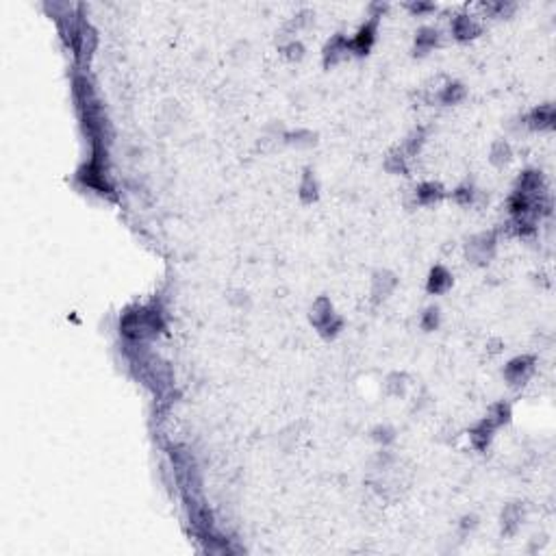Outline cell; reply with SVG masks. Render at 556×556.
Wrapping results in <instances>:
<instances>
[{"label":"cell","mask_w":556,"mask_h":556,"mask_svg":"<svg viewBox=\"0 0 556 556\" xmlns=\"http://www.w3.org/2000/svg\"><path fill=\"white\" fill-rule=\"evenodd\" d=\"M283 142L289 146H296V148H308L318 142V135L311 133L308 128H296V130H289L283 135Z\"/></svg>","instance_id":"cell-24"},{"label":"cell","mask_w":556,"mask_h":556,"mask_svg":"<svg viewBox=\"0 0 556 556\" xmlns=\"http://www.w3.org/2000/svg\"><path fill=\"white\" fill-rule=\"evenodd\" d=\"M535 367H537V357L535 355H519V357L511 359L504 365L502 376H504V380L508 382L511 387H524L526 382L533 378Z\"/></svg>","instance_id":"cell-5"},{"label":"cell","mask_w":556,"mask_h":556,"mask_svg":"<svg viewBox=\"0 0 556 556\" xmlns=\"http://www.w3.org/2000/svg\"><path fill=\"white\" fill-rule=\"evenodd\" d=\"M72 98L74 107L79 113V122L83 128V135L87 137L91 150H109L111 144V124L104 113V107L98 100L96 87L89 79L87 72H77L72 74Z\"/></svg>","instance_id":"cell-1"},{"label":"cell","mask_w":556,"mask_h":556,"mask_svg":"<svg viewBox=\"0 0 556 556\" xmlns=\"http://www.w3.org/2000/svg\"><path fill=\"white\" fill-rule=\"evenodd\" d=\"M517 194H524L528 198H537V196H543V194H550L547 191V185H545V177L543 172L537 169V167H530V169H524L517 177V183H515V189Z\"/></svg>","instance_id":"cell-8"},{"label":"cell","mask_w":556,"mask_h":556,"mask_svg":"<svg viewBox=\"0 0 556 556\" xmlns=\"http://www.w3.org/2000/svg\"><path fill=\"white\" fill-rule=\"evenodd\" d=\"M426 139H428V128L426 126H415L406 137H404V142L400 144V150L404 152L406 159H413L422 152L424 144H426Z\"/></svg>","instance_id":"cell-19"},{"label":"cell","mask_w":556,"mask_h":556,"mask_svg":"<svg viewBox=\"0 0 556 556\" xmlns=\"http://www.w3.org/2000/svg\"><path fill=\"white\" fill-rule=\"evenodd\" d=\"M378 24H380V18H378V16H369V18L359 26V30L350 38V52H352L355 57H365V55H369V50L374 48L376 38H378Z\"/></svg>","instance_id":"cell-6"},{"label":"cell","mask_w":556,"mask_h":556,"mask_svg":"<svg viewBox=\"0 0 556 556\" xmlns=\"http://www.w3.org/2000/svg\"><path fill=\"white\" fill-rule=\"evenodd\" d=\"M350 55H352L350 52V38L343 35V33H335L333 38L324 44V48H322V65L326 70H330L333 65L345 61Z\"/></svg>","instance_id":"cell-7"},{"label":"cell","mask_w":556,"mask_h":556,"mask_svg":"<svg viewBox=\"0 0 556 556\" xmlns=\"http://www.w3.org/2000/svg\"><path fill=\"white\" fill-rule=\"evenodd\" d=\"M343 318L339 316V313H335V318H330L324 326H320L318 328V333H320V337L322 339H326V341H333V339H337L339 337V333L343 330Z\"/></svg>","instance_id":"cell-29"},{"label":"cell","mask_w":556,"mask_h":556,"mask_svg":"<svg viewBox=\"0 0 556 556\" xmlns=\"http://www.w3.org/2000/svg\"><path fill=\"white\" fill-rule=\"evenodd\" d=\"M385 169L389 174H396V177H408V159L404 157V152L400 150V146L391 148L385 155Z\"/></svg>","instance_id":"cell-21"},{"label":"cell","mask_w":556,"mask_h":556,"mask_svg":"<svg viewBox=\"0 0 556 556\" xmlns=\"http://www.w3.org/2000/svg\"><path fill=\"white\" fill-rule=\"evenodd\" d=\"M476 196H478V189L472 183H461L455 191L450 194V198L455 200L459 206H472L476 202Z\"/></svg>","instance_id":"cell-26"},{"label":"cell","mask_w":556,"mask_h":556,"mask_svg":"<svg viewBox=\"0 0 556 556\" xmlns=\"http://www.w3.org/2000/svg\"><path fill=\"white\" fill-rule=\"evenodd\" d=\"M513 161V148L506 139H496L489 148V163L494 167H504Z\"/></svg>","instance_id":"cell-22"},{"label":"cell","mask_w":556,"mask_h":556,"mask_svg":"<svg viewBox=\"0 0 556 556\" xmlns=\"http://www.w3.org/2000/svg\"><path fill=\"white\" fill-rule=\"evenodd\" d=\"M480 9L486 13V16H491V18H508L517 5L515 3H504V0H500V3H482Z\"/></svg>","instance_id":"cell-28"},{"label":"cell","mask_w":556,"mask_h":556,"mask_svg":"<svg viewBox=\"0 0 556 556\" xmlns=\"http://www.w3.org/2000/svg\"><path fill=\"white\" fill-rule=\"evenodd\" d=\"M498 250V230H482L467 239L465 243V257L472 265H486Z\"/></svg>","instance_id":"cell-4"},{"label":"cell","mask_w":556,"mask_h":556,"mask_svg":"<svg viewBox=\"0 0 556 556\" xmlns=\"http://www.w3.org/2000/svg\"><path fill=\"white\" fill-rule=\"evenodd\" d=\"M281 55H283L287 61H291V63L302 61V57H304V44H302L300 40H289V42L281 48Z\"/></svg>","instance_id":"cell-31"},{"label":"cell","mask_w":556,"mask_h":556,"mask_svg":"<svg viewBox=\"0 0 556 556\" xmlns=\"http://www.w3.org/2000/svg\"><path fill=\"white\" fill-rule=\"evenodd\" d=\"M486 417H489V420H491L498 428L508 426L511 420H513V406H511V402L500 400V402L491 404L489 411H486Z\"/></svg>","instance_id":"cell-23"},{"label":"cell","mask_w":556,"mask_h":556,"mask_svg":"<svg viewBox=\"0 0 556 556\" xmlns=\"http://www.w3.org/2000/svg\"><path fill=\"white\" fill-rule=\"evenodd\" d=\"M465 96H467V89H465L463 83L450 81V83H445V85L437 91V102L445 104V107H455V104H459V102L465 100Z\"/></svg>","instance_id":"cell-20"},{"label":"cell","mask_w":556,"mask_h":556,"mask_svg":"<svg viewBox=\"0 0 556 556\" xmlns=\"http://www.w3.org/2000/svg\"><path fill=\"white\" fill-rule=\"evenodd\" d=\"M476 526H478V517H476V515H463L461 521H459V530H461L463 537H465L467 533H472Z\"/></svg>","instance_id":"cell-33"},{"label":"cell","mask_w":556,"mask_h":556,"mask_svg":"<svg viewBox=\"0 0 556 556\" xmlns=\"http://www.w3.org/2000/svg\"><path fill=\"white\" fill-rule=\"evenodd\" d=\"M167 328L165 304L152 298L146 304H130L120 316V335L124 343H148Z\"/></svg>","instance_id":"cell-2"},{"label":"cell","mask_w":556,"mask_h":556,"mask_svg":"<svg viewBox=\"0 0 556 556\" xmlns=\"http://www.w3.org/2000/svg\"><path fill=\"white\" fill-rule=\"evenodd\" d=\"M298 198L304 204H313L320 200V181L316 177V172L311 167H304L302 177H300V185H298Z\"/></svg>","instance_id":"cell-16"},{"label":"cell","mask_w":556,"mask_h":556,"mask_svg":"<svg viewBox=\"0 0 556 556\" xmlns=\"http://www.w3.org/2000/svg\"><path fill=\"white\" fill-rule=\"evenodd\" d=\"M369 435H372V439H374L378 445H382V447H387V445H391V443L396 441V430H394L389 424H378V426H374Z\"/></svg>","instance_id":"cell-30"},{"label":"cell","mask_w":556,"mask_h":556,"mask_svg":"<svg viewBox=\"0 0 556 556\" xmlns=\"http://www.w3.org/2000/svg\"><path fill=\"white\" fill-rule=\"evenodd\" d=\"M439 324H441V308H439L437 304L426 306L424 313H422V318H420V326H422L426 333H433V330L439 328Z\"/></svg>","instance_id":"cell-27"},{"label":"cell","mask_w":556,"mask_h":556,"mask_svg":"<svg viewBox=\"0 0 556 556\" xmlns=\"http://www.w3.org/2000/svg\"><path fill=\"white\" fill-rule=\"evenodd\" d=\"M524 124L530 128V130H552L554 124H556V109L552 102H545V104H539L533 111L526 113L524 118Z\"/></svg>","instance_id":"cell-11"},{"label":"cell","mask_w":556,"mask_h":556,"mask_svg":"<svg viewBox=\"0 0 556 556\" xmlns=\"http://www.w3.org/2000/svg\"><path fill=\"white\" fill-rule=\"evenodd\" d=\"M445 198V189L441 183L435 181H424L415 187V202L420 206H433L437 202H441Z\"/></svg>","instance_id":"cell-17"},{"label":"cell","mask_w":556,"mask_h":556,"mask_svg":"<svg viewBox=\"0 0 556 556\" xmlns=\"http://www.w3.org/2000/svg\"><path fill=\"white\" fill-rule=\"evenodd\" d=\"M408 387V376L404 372H391L385 378V394L389 398H402Z\"/></svg>","instance_id":"cell-25"},{"label":"cell","mask_w":556,"mask_h":556,"mask_svg":"<svg viewBox=\"0 0 556 556\" xmlns=\"http://www.w3.org/2000/svg\"><path fill=\"white\" fill-rule=\"evenodd\" d=\"M398 287V276L391 269H376L372 274V287H369V296L374 304L385 302Z\"/></svg>","instance_id":"cell-9"},{"label":"cell","mask_w":556,"mask_h":556,"mask_svg":"<svg viewBox=\"0 0 556 556\" xmlns=\"http://www.w3.org/2000/svg\"><path fill=\"white\" fill-rule=\"evenodd\" d=\"M452 285H455V276H452V272L445 265L439 263L430 267L426 278V291L430 296H443L452 289Z\"/></svg>","instance_id":"cell-12"},{"label":"cell","mask_w":556,"mask_h":556,"mask_svg":"<svg viewBox=\"0 0 556 556\" xmlns=\"http://www.w3.org/2000/svg\"><path fill=\"white\" fill-rule=\"evenodd\" d=\"M109 150H91L89 159L77 169L74 181L83 189L96 191L98 196H107L113 198V185L109 181Z\"/></svg>","instance_id":"cell-3"},{"label":"cell","mask_w":556,"mask_h":556,"mask_svg":"<svg viewBox=\"0 0 556 556\" xmlns=\"http://www.w3.org/2000/svg\"><path fill=\"white\" fill-rule=\"evenodd\" d=\"M335 306H333V300L328 298V296H320V298H316L313 300V304H311V311H308V320H311V324L316 326V328H320V326H324L330 318H335Z\"/></svg>","instance_id":"cell-18"},{"label":"cell","mask_w":556,"mask_h":556,"mask_svg":"<svg viewBox=\"0 0 556 556\" xmlns=\"http://www.w3.org/2000/svg\"><path fill=\"white\" fill-rule=\"evenodd\" d=\"M406 9L415 16H426V13H433L437 7L433 3H406Z\"/></svg>","instance_id":"cell-32"},{"label":"cell","mask_w":556,"mask_h":556,"mask_svg":"<svg viewBox=\"0 0 556 556\" xmlns=\"http://www.w3.org/2000/svg\"><path fill=\"white\" fill-rule=\"evenodd\" d=\"M496 430H498V426L489 420V417H482V420H478L472 428H469V443H472V447L474 450H478V452H484L486 447L491 445V441H494V437H496Z\"/></svg>","instance_id":"cell-13"},{"label":"cell","mask_w":556,"mask_h":556,"mask_svg":"<svg viewBox=\"0 0 556 556\" xmlns=\"http://www.w3.org/2000/svg\"><path fill=\"white\" fill-rule=\"evenodd\" d=\"M521 521H524V506L519 502H508L504 504L500 513V528L504 537H515L521 528Z\"/></svg>","instance_id":"cell-14"},{"label":"cell","mask_w":556,"mask_h":556,"mask_svg":"<svg viewBox=\"0 0 556 556\" xmlns=\"http://www.w3.org/2000/svg\"><path fill=\"white\" fill-rule=\"evenodd\" d=\"M441 42V33L435 26H422L417 28L415 40H413V55L415 57H426L428 52H433Z\"/></svg>","instance_id":"cell-15"},{"label":"cell","mask_w":556,"mask_h":556,"mask_svg":"<svg viewBox=\"0 0 556 556\" xmlns=\"http://www.w3.org/2000/svg\"><path fill=\"white\" fill-rule=\"evenodd\" d=\"M450 30H452V38L457 42H469V40H476L482 33V26H480L478 18H474L472 13H459L452 18Z\"/></svg>","instance_id":"cell-10"}]
</instances>
